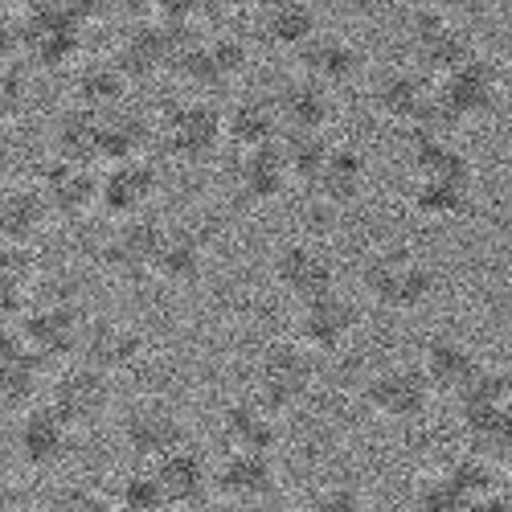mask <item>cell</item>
Segmentation results:
<instances>
[{
    "label": "cell",
    "mask_w": 512,
    "mask_h": 512,
    "mask_svg": "<svg viewBox=\"0 0 512 512\" xmlns=\"http://www.w3.org/2000/svg\"><path fill=\"white\" fill-rule=\"evenodd\" d=\"M500 66L484 54H472L467 62H459L455 70H447L443 78H435V107L426 115L431 132L443 136H459L463 127H472L480 119H488L500 107Z\"/></svg>",
    "instance_id": "1"
},
{
    "label": "cell",
    "mask_w": 512,
    "mask_h": 512,
    "mask_svg": "<svg viewBox=\"0 0 512 512\" xmlns=\"http://www.w3.org/2000/svg\"><path fill=\"white\" fill-rule=\"evenodd\" d=\"M361 291L386 312H418L439 295V271L414 246H381L361 263Z\"/></svg>",
    "instance_id": "2"
},
{
    "label": "cell",
    "mask_w": 512,
    "mask_h": 512,
    "mask_svg": "<svg viewBox=\"0 0 512 512\" xmlns=\"http://www.w3.org/2000/svg\"><path fill=\"white\" fill-rule=\"evenodd\" d=\"M156 144L168 160L205 168L226 144V111H218V103L201 95L173 99L156 119Z\"/></svg>",
    "instance_id": "3"
},
{
    "label": "cell",
    "mask_w": 512,
    "mask_h": 512,
    "mask_svg": "<svg viewBox=\"0 0 512 512\" xmlns=\"http://www.w3.org/2000/svg\"><path fill=\"white\" fill-rule=\"evenodd\" d=\"M316 377H320L316 353H308L300 340L291 336V340H271V345L259 349L250 390L259 394L267 406H275L279 414H291L295 406H304L312 398Z\"/></svg>",
    "instance_id": "4"
},
{
    "label": "cell",
    "mask_w": 512,
    "mask_h": 512,
    "mask_svg": "<svg viewBox=\"0 0 512 512\" xmlns=\"http://www.w3.org/2000/svg\"><path fill=\"white\" fill-rule=\"evenodd\" d=\"M189 443V418L160 398L132 402L119 414V447L132 463H156Z\"/></svg>",
    "instance_id": "5"
},
{
    "label": "cell",
    "mask_w": 512,
    "mask_h": 512,
    "mask_svg": "<svg viewBox=\"0 0 512 512\" xmlns=\"http://www.w3.org/2000/svg\"><path fill=\"white\" fill-rule=\"evenodd\" d=\"M361 402L369 406L373 418H386V422H418L435 402V390L426 381L418 361H394V365H381L365 377L361 386Z\"/></svg>",
    "instance_id": "6"
},
{
    "label": "cell",
    "mask_w": 512,
    "mask_h": 512,
    "mask_svg": "<svg viewBox=\"0 0 512 512\" xmlns=\"http://www.w3.org/2000/svg\"><path fill=\"white\" fill-rule=\"evenodd\" d=\"M74 426L41 398L33 402L29 410L17 414V426H13V455L17 463L25 467V472H37V476H46V472H58V467L74 455Z\"/></svg>",
    "instance_id": "7"
},
{
    "label": "cell",
    "mask_w": 512,
    "mask_h": 512,
    "mask_svg": "<svg viewBox=\"0 0 512 512\" xmlns=\"http://www.w3.org/2000/svg\"><path fill=\"white\" fill-rule=\"evenodd\" d=\"M46 402L74 426V431H95L111 410V373L95 369L91 361H66L50 377Z\"/></svg>",
    "instance_id": "8"
},
{
    "label": "cell",
    "mask_w": 512,
    "mask_h": 512,
    "mask_svg": "<svg viewBox=\"0 0 512 512\" xmlns=\"http://www.w3.org/2000/svg\"><path fill=\"white\" fill-rule=\"evenodd\" d=\"M406 46H410L414 66L435 78H443L447 70H455L459 62L476 54L472 33L455 25L447 9H414V17L406 21Z\"/></svg>",
    "instance_id": "9"
},
{
    "label": "cell",
    "mask_w": 512,
    "mask_h": 512,
    "mask_svg": "<svg viewBox=\"0 0 512 512\" xmlns=\"http://www.w3.org/2000/svg\"><path fill=\"white\" fill-rule=\"evenodd\" d=\"M17 324L29 340V349L50 365V361H78L82 340H87V328H91V316L78 300L62 295V300L29 308Z\"/></svg>",
    "instance_id": "10"
},
{
    "label": "cell",
    "mask_w": 512,
    "mask_h": 512,
    "mask_svg": "<svg viewBox=\"0 0 512 512\" xmlns=\"http://www.w3.org/2000/svg\"><path fill=\"white\" fill-rule=\"evenodd\" d=\"M164 230H168V226H164L160 218H152V213H140V218L115 222V230L99 242V267H103L111 279H123V283L152 279V275H156V254H160Z\"/></svg>",
    "instance_id": "11"
},
{
    "label": "cell",
    "mask_w": 512,
    "mask_h": 512,
    "mask_svg": "<svg viewBox=\"0 0 512 512\" xmlns=\"http://www.w3.org/2000/svg\"><path fill=\"white\" fill-rule=\"evenodd\" d=\"M283 476L279 463L267 451H226L213 463V496L238 508H263L279 496Z\"/></svg>",
    "instance_id": "12"
},
{
    "label": "cell",
    "mask_w": 512,
    "mask_h": 512,
    "mask_svg": "<svg viewBox=\"0 0 512 512\" xmlns=\"http://www.w3.org/2000/svg\"><path fill=\"white\" fill-rule=\"evenodd\" d=\"M295 340L316 353V357H332L349 345L361 328V308L349 300L345 291H328V295H316V300L295 308Z\"/></svg>",
    "instance_id": "13"
},
{
    "label": "cell",
    "mask_w": 512,
    "mask_h": 512,
    "mask_svg": "<svg viewBox=\"0 0 512 512\" xmlns=\"http://www.w3.org/2000/svg\"><path fill=\"white\" fill-rule=\"evenodd\" d=\"M271 283L300 308V304L316 300V295L336 291V263L324 246L295 238L271 254Z\"/></svg>",
    "instance_id": "14"
},
{
    "label": "cell",
    "mask_w": 512,
    "mask_h": 512,
    "mask_svg": "<svg viewBox=\"0 0 512 512\" xmlns=\"http://www.w3.org/2000/svg\"><path fill=\"white\" fill-rule=\"evenodd\" d=\"M369 107H373V115H381L386 123H394L406 132V127H418V123H426V115H431L435 82L418 66H394V70L373 78Z\"/></svg>",
    "instance_id": "15"
},
{
    "label": "cell",
    "mask_w": 512,
    "mask_h": 512,
    "mask_svg": "<svg viewBox=\"0 0 512 512\" xmlns=\"http://www.w3.org/2000/svg\"><path fill=\"white\" fill-rule=\"evenodd\" d=\"M46 386V361L29 349L21 324H0V410H29L41 402Z\"/></svg>",
    "instance_id": "16"
},
{
    "label": "cell",
    "mask_w": 512,
    "mask_h": 512,
    "mask_svg": "<svg viewBox=\"0 0 512 512\" xmlns=\"http://www.w3.org/2000/svg\"><path fill=\"white\" fill-rule=\"evenodd\" d=\"M156 193H160V168L152 164V156L99 168V213L111 222H127L148 213Z\"/></svg>",
    "instance_id": "17"
},
{
    "label": "cell",
    "mask_w": 512,
    "mask_h": 512,
    "mask_svg": "<svg viewBox=\"0 0 512 512\" xmlns=\"http://www.w3.org/2000/svg\"><path fill=\"white\" fill-rule=\"evenodd\" d=\"M33 181L46 193L54 222H82L99 209V164H74L54 156L37 168Z\"/></svg>",
    "instance_id": "18"
},
{
    "label": "cell",
    "mask_w": 512,
    "mask_h": 512,
    "mask_svg": "<svg viewBox=\"0 0 512 512\" xmlns=\"http://www.w3.org/2000/svg\"><path fill=\"white\" fill-rule=\"evenodd\" d=\"M222 439L226 451H267L275 455L283 443V414L275 406H267L259 394H238L222 406Z\"/></svg>",
    "instance_id": "19"
},
{
    "label": "cell",
    "mask_w": 512,
    "mask_h": 512,
    "mask_svg": "<svg viewBox=\"0 0 512 512\" xmlns=\"http://www.w3.org/2000/svg\"><path fill=\"white\" fill-rule=\"evenodd\" d=\"M291 168L283 156V144H263V148H246L234 160V197L246 209H267L291 189Z\"/></svg>",
    "instance_id": "20"
},
{
    "label": "cell",
    "mask_w": 512,
    "mask_h": 512,
    "mask_svg": "<svg viewBox=\"0 0 512 512\" xmlns=\"http://www.w3.org/2000/svg\"><path fill=\"white\" fill-rule=\"evenodd\" d=\"M148 357V336L132 324V320H115V316H99L87 328V340H82L78 361H91L103 373H127L136 369Z\"/></svg>",
    "instance_id": "21"
},
{
    "label": "cell",
    "mask_w": 512,
    "mask_h": 512,
    "mask_svg": "<svg viewBox=\"0 0 512 512\" xmlns=\"http://www.w3.org/2000/svg\"><path fill=\"white\" fill-rule=\"evenodd\" d=\"M418 365H422V373H426V381H431L435 394L455 398L488 361L480 357V349L472 345V340H463L455 332H439V336H431L422 345Z\"/></svg>",
    "instance_id": "22"
},
{
    "label": "cell",
    "mask_w": 512,
    "mask_h": 512,
    "mask_svg": "<svg viewBox=\"0 0 512 512\" xmlns=\"http://www.w3.org/2000/svg\"><path fill=\"white\" fill-rule=\"evenodd\" d=\"M156 476L168 496V508H205L213 496V459L193 439L173 455L156 459Z\"/></svg>",
    "instance_id": "23"
},
{
    "label": "cell",
    "mask_w": 512,
    "mask_h": 512,
    "mask_svg": "<svg viewBox=\"0 0 512 512\" xmlns=\"http://www.w3.org/2000/svg\"><path fill=\"white\" fill-rule=\"evenodd\" d=\"M275 107L283 119V132H328L336 119L332 87H324V82L308 74H291L287 82H279Z\"/></svg>",
    "instance_id": "24"
},
{
    "label": "cell",
    "mask_w": 512,
    "mask_h": 512,
    "mask_svg": "<svg viewBox=\"0 0 512 512\" xmlns=\"http://www.w3.org/2000/svg\"><path fill=\"white\" fill-rule=\"evenodd\" d=\"M365 189H369V160L353 144H332L316 181L308 185V193L332 209H353L365 197Z\"/></svg>",
    "instance_id": "25"
},
{
    "label": "cell",
    "mask_w": 512,
    "mask_h": 512,
    "mask_svg": "<svg viewBox=\"0 0 512 512\" xmlns=\"http://www.w3.org/2000/svg\"><path fill=\"white\" fill-rule=\"evenodd\" d=\"M205 267H209V234L201 226H168L152 279H160L164 287H197Z\"/></svg>",
    "instance_id": "26"
},
{
    "label": "cell",
    "mask_w": 512,
    "mask_h": 512,
    "mask_svg": "<svg viewBox=\"0 0 512 512\" xmlns=\"http://www.w3.org/2000/svg\"><path fill=\"white\" fill-rule=\"evenodd\" d=\"M54 226V213L46 193L37 189V181H9L5 193H0V242L13 246H33L41 234Z\"/></svg>",
    "instance_id": "27"
},
{
    "label": "cell",
    "mask_w": 512,
    "mask_h": 512,
    "mask_svg": "<svg viewBox=\"0 0 512 512\" xmlns=\"http://www.w3.org/2000/svg\"><path fill=\"white\" fill-rule=\"evenodd\" d=\"M50 152L58 160L103 168V115L91 111V107L66 103L50 123Z\"/></svg>",
    "instance_id": "28"
},
{
    "label": "cell",
    "mask_w": 512,
    "mask_h": 512,
    "mask_svg": "<svg viewBox=\"0 0 512 512\" xmlns=\"http://www.w3.org/2000/svg\"><path fill=\"white\" fill-rule=\"evenodd\" d=\"M295 66H300V74H308V78H316V82H324V87L336 91V87H349V82L361 74L365 58L349 37L320 29L308 46L295 54Z\"/></svg>",
    "instance_id": "29"
},
{
    "label": "cell",
    "mask_w": 512,
    "mask_h": 512,
    "mask_svg": "<svg viewBox=\"0 0 512 512\" xmlns=\"http://www.w3.org/2000/svg\"><path fill=\"white\" fill-rule=\"evenodd\" d=\"M320 29V9L312 0H271L259 9V37L283 54H300Z\"/></svg>",
    "instance_id": "30"
},
{
    "label": "cell",
    "mask_w": 512,
    "mask_h": 512,
    "mask_svg": "<svg viewBox=\"0 0 512 512\" xmlns=\"http://www.w3.org/2000/svg\"><path fill=\"white\" fill-rule=\"evenodd\" d=\"M476 205V177H414L410 209L422 222H459Z\"/></svg>",
    "instance_id": "31"
},
{
    "label": "cell",
    "mask_w": 512,
    "mask_h": 512,
    "mask_svg": "<svg viewBox=\"0 0 512 512\" xmlns=\"http://www.w3.org/2000/svg\"><path fill=\"white\" fill-rule=\"evenodd\" d=\"M275 140H283V119H279L275 95H242L226 107V144L246 152V148H263Z\"/></svg>",
    "instance_id": "32"
},
{
    "label": "cell",
    "mask_w": 512,
    "mask_h": 512,
    "mask_svg": "<svg viewBox=\"0 0 512 512\" xmlns=\"http://www.w3.org/2000/svg\"><path fill=\"white\" fill-rule=\"evenodd\" d=\"M127 91H132V78L119 70V62L95 58V62H78L74 82H70V103L107 115V111H119L127 103Z\"/></svg>",
    "instance_id": "33"
},
{
    "label": "cell",
    "mask_w": 512,
    "mask_h": 512,
    "mask_svg": "<svg viewBox=\"0 0 512 512\" xmlns=\"http://www.w3.org/2000/svg\"><path fill=\"white\" fill-rule=\"evenodd\" d=\"M459 439L463 451H472L492 463H512V402L459 414Z\"/></svg>",
    "instance_id": "34"
},
{
    "label": "cell",
    "mask_w": 512,
    "mask_h": 512,
    "mask_svg": "<svg viewBox=\"0 0 512 512\" xmlns=\"http://www.w3.org/2000/svg\"><path fill=\"white\" fill-rule=\"evenodd\" d=\"M156 144V123L136 111V107H119L103 115V164H119V160H140L148 156Z\"/></svg>",
    "instance_id": "35"
},
{
    "label": "cell",
    "mask_w": 512,
    "mask_h": 512,
    "mask_svg": "<svg viewBox=\"0 0 512 512\" xmlns=\"http://www.w3.org/2000/svg\"><path fill=\"white\" fill-rule=\"evenodd\" d=\"M37 279L33 246L0 242V324H13L25 316V295Z\"/></svg>",
    "instance_id": "36"
},
{
    "label": "cell",
    "mask_w": 512,
    "mask_h": 512,
    "mask_svg": "<svg viewBox=\"0 0 512 512\" xmlns=\"http://www.w3.org/2000/svg\"><path fill=\"white\" fill-rule=\"evenodd\" d=\"M115 512H168V496L160 488L156 476V463H132L127 472L119 476L115 492Z\"/></svg>",
    "instance_id": "37"
},
{
    "label": "cell",
    "mask_w": 512,
    "mask_h": 512,
    "mask_svg": "<svg viewBox=\"0 0 512 512\" xmlns=\"http://www.w3.org/2000/svg\"><path fill=\"white\" fill-rule=\"evenodd\" d=\"M279 144H283V156H287V168H291V181L300 189H308L336 140H328V132H283Z\"/></svg>",
    "instance_id": "38"
},
{
    "label": "cell",
    "mask_w": 512,
    "mask_h": 512,
    "mask_svg": "<svg viewBox=\"0 0 512 512\" xmlns=\"http://www.w3.org/2000/svg\"><path fill=\"white\" fill-rule=\"evenodd\" d=\"M443 472L451 476V484L463 492L467 504H480L484 496H492V492L504 484L500 463L480 459V455H472V451H463V455H455L451 463H443Z\"/></svg>",
    "instance_id": "39"
},
{
    "label": "cell",
    "mask_w": 512,
    "mask_h": 512,
    "mask_svg": "<svg viewBox=\"0 0 512 512\" xmlns=\"http://www.w3.org/2000/svg\"><path fill=\"white\" fill-rule=\"evenodd\" d=\"M451 402H455V414H476V410L512 402V373L508 369H496V365H484Z\"/></svg>",
    "instance_id": "40"
},
{
    "label": "cell",
    "mask_w": 512,
    "mask_h": 512,
    "mask_svg": "<svg viewBox=\"0 0 512 512\" xmlns=\"http://www.w3.org/2000/svg\"><path fill=\"white\" fill-rule=\"evenodd\" d=\"M410 512H472V504L463 500V492L451 484L443 467H435V472H422L410 484Z\"/></svg>",
    "instance_id": "41"
},
{
    "label": "cell",
    "mask_w": 512,
    "mask_h": 512,
    "mask_svg": "<svg viewBox=\"0 0 512 512\" xmlns=\"http://www.w3.org/2000/svg\"><path fill=\"white\" fill-rule=\"evenodd\" d=\"M29 111V78L17 62L0 66V127H13Z\"/></svg>",
    "instance_id": "42"
},
{
    "label": "cell",
    "mask_w": 512,
    "mask_h": 512,
    "mask_svg": "<svg viewBox=\"0 0 512 512\" xmlns=\"http://www.w3.org/2000/svg\"><path fill=\"white\" fill-rule=\"evenodd\" d=\"M41 512H115V500L91 484H62Z\"/></svg>",
    "instance_id": "43"
},
{
    "label": "cell",
    "mask_w": 512,
    "mask_h": 512,
    "mask_svg": "<svg viewBox=\"0 0 512 512\" xmlns=\"http://www.w3.org/2000/svg\"><path fill=\"white\" fill-rule=\"evenodd\" d=\"M304 512H369V500H365V492L357 484L336 480V484H320L308 496V508Z\"/></svg>",
    "instance_id": "44"
},
{
    "label": "cell",
    "mask_w": 512,
    "mask_h": 512,
    "mask_svg": "<svg viewBox=\"0 0 512 512\" xmlns=\"http://www.w3.org/2000/svg\"><path fill=\"white\" fill-rule=\"evenodd\" d=\"M222 9H226V0H164V5H160V13H156V17L205 29V25H209L213 17H218Z\"/></svg>",
    "instance_id": "45"
},
{
    "label": "cell",
    "mask_w": 512,
    "mask_h": 512,
    "mask_svg": "<svg viewBox=\"0 0 512 512\" xmlns=\"http://www.w3.org/2000/svg\"><path fill=\"white\" fill-rule=\"evenodd\" d=\"M21 46H25L21 9H17V5H5V0H0V66H5V62H17V58H21Z\"/></svg>",
    "instance_id": "46"
},
{
    "label": "cell",
    "mask_w": 512,
    "mask_h": 512,
    "mask_svg": "<svg viewBox=\"0 0 512 512\" xmlns=\"http://www.w3.org/2000/svg\"><path fill=\"white\" fill-rule=\"evenodd\" d=\"M160 5H164V0H115V9L123 17H132V21H152L160 13Z\"/></svg>",
    "instance_id": "47"
},
{
    "label": "cell",
    "mask_w": 512,
    "mask_h": 512,
    "mask_svg": "<svg viewBox=\"0 0 512 512\" xmlns=\"http://www.w3.org/2000/svg\"><path fill=\"white\" fill-rule=\"evenodd\" d=\"M472 512H512V488L500 484L492 496H484L480 504H472Z\"/></svg>",
    "instance_id": "48"
},
{
    "label": "cell",
    "mask_w": 512,
    "mask_h": 512,
    "mask_svg": "<svg viewBox=\"0 0 512 512\" xmlns=\"http://www.w3.org/2000/svg\"><path fill=\"white\" fill-rule=\"evenodd\" d=\"M226 5H234V9H254V13H259L263 5H271V0H226Z\"/></svg>",
    "instance_id": "49"
},
{
    "label": "cell",
    "mask_w": 512,
    "mask_h": 512,
    "mask_svg": "<svg viewBox=\"0 0 512 512\" xmlns=\"http://www.w3.org/2000/svg\"><path fill=\"white\" fill-rule=\"evenodd\" d=\"M406 5H410V9H443L447 0H406Z\"/></svg>",
    "instance_id": "50"
},
{
    "label": "cell",
    "mask_w": 512,
    "mask_h": 512,
    "mask_svg": "<svg viewBox=\"0 0 512 512\" xmlns=\"http://www.w3.org/2000/svg\"><path fill=\"white\" fill-rule=\"evenodd\" d=\"M209 512H250V508H238V504H226V500H222L218 508H209Z\"/></svg>",
    "instance_id": "51"
},
{
    "label": "cell",
    "mask_w": 512,
    "mask_h": 512,
    "mask_svg": "<svg viewBox=\"0 0 512 512\" xmlns=\"http://www.w3.org/2000/svg\"><path fill=\"white\" fill-rule=\"evenodd\" d=\"M168 512H209V508H168Z\"/></svg>",
    "instance_id": "52"
},
{
    "label": "cell",
    "mask_w": 512,
    "mask_h": 512,
    "mask_svg": "<svg viewBox=\"0 0 512 512\" xmlns=\"http://www.w3.org/2000/svg\"><path fill=\"white\" fill-rule=\"evenodd\" d=\"M5 5H17V9H25V5H29V0H5Z\"/></svg>",
    "instance_id": "53"
},
{
    "label": "cell",
    "mask_w": 512,
    "mask_h": 512,
    "mask_svg": "<svg viewBox=\"0 0 512 512\" xmlns=\"http://www.w3.org/2000/svg\"><path fill=\"white\" fill-rule=\"evenodd\" d=\"M504 484H508V488H512V463H508V472H504Z\"/></svg>",
    "instance_id": "54"
},
{
    "label": "cell",
    "mask_w": 512,
    "mask_h": 512,
    "mask_svg": "<svg viewBox=\"0 0 512 512\" xmlns=\"http://www.w3.org/2000/svg\"><path fill=\"white\" fill-rule=\"evenodd\" d=\"M5 185H9V177H5V173H0V193H5Z\"/></svg>",
    "instance_id": "55"
},
{
    "label": "cell",
    "mask_w": 512,
    "mask_h": 512,
    "mask_svg": "<svg viewBox=\"0 0 512 512\" xmlns=\"http://www.w3.org/2000/svg\"><path fill=\"white\" fill-rule=\"evenodd\" d=\"M312 5H316V9H320V5H328V0H312Z\"/></svg>",
    "instance_id": "56"
}]
</instances>
